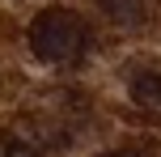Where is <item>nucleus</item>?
<instances>
[{"label":"nucleus","mask_w":161,"mask_h":157,"mask_svg":"<svg viewBox=\"0 0 161 157\" xmlns=\"http://www.w3.org/2000/svg\"><path fill=\"white\" fill-rule=\"evenodd\" d=\"M89 47V25L72 8H42L30 21V51L47 64H76Z\"/></svg>","instance_id":"nucleus-1"},{"label":"nucleus","mask_w":161,"mask_h":157,"mask_svg":"<svg viewBox=\"0 0 161 157\" xmlns=\"http://www.w3.org/2000/svg\"><path fill=\"white\" fill-rule=\"evenodd\" d=\"M97 4H102V13L110 17L114 25H123V30H140L144 17H148L144 0H97Z\"/></svg>","instance_id":"nucleus-2"},{"label":"nucleus","mask_w":161,"mask_h":157,"mask_svg":"<svg viewBox=\"0 0 161 157\" xmlns=\"http://www.w3.org/2000/svg\"><path fill=\"white\" fill-rule=\"evenodd\" d=\"M131 98L140 106H161V72H153V68L136 72L131 76Z\"/></svg>","instance_id":"nucleus-3"},{"label":"nucleus","mask_w":161,"mask_h":157,"mask_svg":"<svg viewBox=\"0 0 161 157\" xmlns=\"http://www.w3.org/2000/svg\"><path fill=\"white\" fill-rule=\"evenodd\" d=\"M0 157H38V149L21 144L17 136H0Z\"/></svg>","instance_id":"nucleus-4"},{"label":"nucleus","mask_w":161,"mask_h":157,"mask_svg":"<svg viewBox=\"0 0 161 157\" xmlns=\"http://www.w3.org/2000/svg\"><path fill=\"white\" fill-rule=\"evenodd\" d=\"M102 157H148V149H114V153H102Z\"/></svg>","instance_id":"nucleus-5"}]
</instances>
